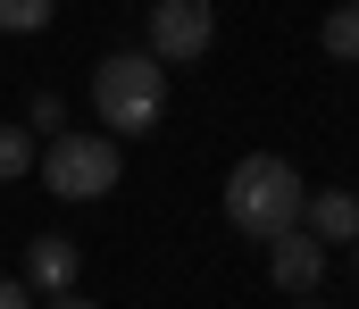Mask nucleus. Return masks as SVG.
<instances>
[{"instance_id": "7", "label": "nucleus", "mask_w": 359, "mask_h": 309, "mask_svg": "<svg viewBox=\"0 0 359 309\" xmlns=\"http://www.w3.org/2000/svg\"><path fill=\"white\" fill-rule=\"evenodd\" d=\"M301 226L334 251V242H351V234H359V201H351V193H301Z\"/></svg>"}, {"instance_id": "2", "label": "nucleus", "mask_w": 359, "mask_h": 309, "mask_svg": "<svg viewBox=\"0 0 359 309\" xmlns=\"http://www.w3.org/2000/svg\"><path fill=\"white\" fill-rule=\"evenodd\" d=\"M292 217H301V167L276 159V151L234 159V176H226V226L251 234V242H268L276 226H292Z\"/></svg>"}, {"instance_id": "12", "label": "nucleus", "mask_w": 359, "mask_h": 309, "mask_svg": "<svg viewBox=\"0 0 359 309\" xmlns=\"http://www.w3.org/2000/svg\"><path fill=\"white\" fill-rule=\"evenodd\" d=\"M25 293H34L25 276H0V309H25Z\"/></svg>"}, {"instance_id": "8", "label": "nucleus", "mask_w": 359, "mask_h": 309, "mask_svg": "<svg viewBox=\"0 0 359 309\" xmlns=\"http://www.w3.org/2000/svg\"><path fill=\"white\" fill-rule=\"evenodd\" d=\"M326 59H343V67H359V0H343V8L326 17Z\"/></svg>"}, {"instance_id": "9", "label": "nucleus", "mask_w": 359, "mask_h": 309, "mask_svg": "<svg viewBox=\"0 0 359 309\" xmlns=\"http://www.w3.org/2000/svg\"><path fill=\"white\" fill-rule=\"evenodd\" d=\"M34 176V125H0V184Z\"/></svg>"}, {"instance_id": "6", "label": "nucleus", "mask_w": 359, "mask_h": 309, "mask_svg": "<svg viewBox=\"0 0 359 309\" xmlns=\"http://www.w3.org/2000/svg\"><path fill=\"white\" fill-rule=\"evenodd\" d=\"M25 284L67 301V293H76V242H67V234H34V242H25Z\"/></svg>"}, {"instance_id": "11", "label": "nucleus", "mask_w": 359, "mask_h": 309, "mask_svg": "<svg viewBox=\"0 0 359 309\" xmlns=\"http://www.w3.org/2000/svg\"><path fill=\"white\" fill-rule=\"evenodd\" d=\"M59 125H67V109H59L50 92H42V101H34V134H59Z\"/></svg>"}, {"instance_id": "13", "label": "nucleus", "mask_w": 359, "mask_h": 309, "mask_svg": "<svg viewBox=\"0 0 359 309\" xmlns=\"http://www.w3.org/2000/svg\"><path fill=\"white\" fill-rule=\"evenodd\" d=\"M351 284H359V234H351Z\"/></svg>"}, {"instance_id": "5", "label": "nucleus", "mask_w": 359, "mask_h": 309, "mask_svg": "<svg viewBox=\"0 0 359 309\" xmlns=\"http://www.w3.org/2000/svg\"><path fill=\"white\" fill-rule=\"evenodd\" d=\"M217 42V8L209 0H151V50L176 67V59H201Z\"/></svg>"}, {"instance_id": "10", "label": "nucleus", "mask_w": 359, "mask_h": 309, "mask_svg": "<svg viewBox=\"0 0 359 309\" xmlns=\"http://www.w3.org/2000/svg\"><path fill=\"white\" fill-rule=\"evenodd\" d=\"M50 25V0H0V34H42Z\"/></svg>"}, {"instance_id": "4", "label": "nucleus", "mask_w": 359, "mask_h": 309, "mask_svg": "<svg viewBox=\"0 0 359 309\" xmlns=\"http://www.w3.org/2000/svg\"><path fill=\"white\" fill-rule=\"evenodd\" d=\"M268 284H276V293H292V301H309V293L326 284V242H318L301 217L268 234Z\"/></svg>"}, {"instance_id": "1", "label": "nucleus", "mask_w": 359, "mask_h": 309, "mask_svg": "<svg viewBox=\"0 0 359 309\" xmlns=\"http://www.w3.org/2000/svg\"><path fill=\"white\" fill-rule=\"evenodd\" d=\"M92 109H100V125L117 142L126 134H151L168 117V59L159 50H109L92 67Z\"/></svg>"}, {"instance_id": "3", "label": "nucleus", "mask_w": 359, "mask_h": 309, "mask_svg": "<svg viewBox=\"0 0 359 309\" xmlns=\"http://www.w3.org/2000/svg\"><path fill=\"white\" fill-rule=\"evenodd\" d=\"M42 167V184L59 193V201H100L117 176H126V159H117V134H50V151L34 159Z\"/></svg>"}]
</instances>
